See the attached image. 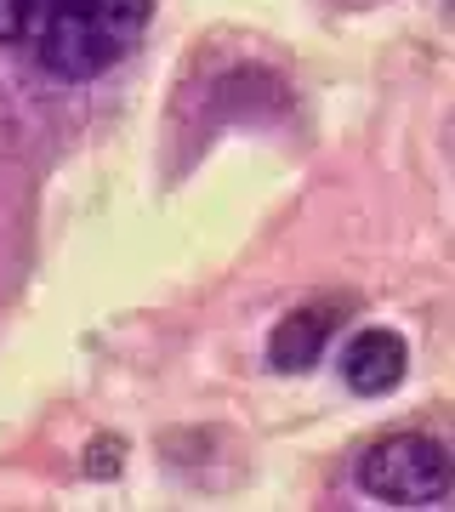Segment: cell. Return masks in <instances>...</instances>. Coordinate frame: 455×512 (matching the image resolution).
Segmentation results:
<instances>
[{
  "label": "cell",
  "instance_id": "obj_1",
  "mask_svg": "<svg viewBox=\"0 0 455 512\" xmlns=\"http://www.w3.org/2000/svg\"><path fill=\"white\" fill-rule=\"evenodd\" d=\"M154 0H74L35 29L29 57L63 80H91L143 40Z\"/></svg>",
  "mask_w": 455,
  "mask_h": 512
},
{
  "label": "cell",
  "instance_id": "obj_3",
  "mask_svg": "<svg viewBox=\"0 0 455 512\" xmlns=\"http://www.w3.org/2000/svg\"><path fill=\"white\" fill-rule=\"evenodd\" d=\"M404 370H410V348H404L399 330L364 325L342 348V382H347V393H359V399L393 393V387L404 382Z\"/></svg>",
  "mask_w": 455,
  "mask_h": 512
},
{
  "label": "cell",
  "instance_id": "obj_2",
  "mask_svg": "<svg viewBox=\"0 0 455 512\" xmlns=\"http://www.w3.org/2000/svg\"><path fill=\"white\" fill-rule=\"evenodd\" d=\"M359 490L387 507H433L450 495V450L427 433H387L359 456Z\"/></svg>",
  "mask_w": 455,
  "mask_h": 512
},
{
  "label": "cell",
  "instance_id": "obj_4",
  "mask_svg": "<svg viewBox=\"0 0 455 512\" xmlns=\"http://www.w3.org/2000/svg\"><path fill=\"white\" fill-rule=\"evenodd\" d=\"M330 330H336L330 308H296L291 319H279V330L268 336V365L285 370V376L313 370L319 353H325V342H330Z\"/></svg>",
  "mask_w": 455,
  "mask_h": 512
}]
</instances>
